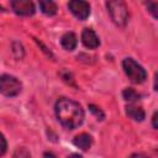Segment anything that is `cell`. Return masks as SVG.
Returning <instances> with one entry per match:
<instances>
[{
  "label": "cell",
  "instance_id": "7",
  "mask_svg": "<svg viewBox=\"0 0 158 158\" xmlns=\"http://www.w3.org/2000/svg\"><path fill=\"white\" fill-rule=\"evenodd\" d=\"M81 42L86 48L94 49L96 47H99L100 41L99 37L96 36V33L91 30V28H84L81 32Z\"/></svg>",
  "mask_w": 158,
  "mask_h": 158
},
{
  "label": "cell",
  "instance_id": "16",
  "mask_svg": "<svg viewBox=\"0 0 158 158\" xmlns=\"http://www.w3.org/2000/svg\"><path fill=\"white\" fill-rule=\"evenodd\" d=\"M5 152H6V139L4 136H1V152H0V154L4 156Z\"/></svg>",
  "mask_w": 158,
  "mask_h": 158
},
{
  "label": "cell",
  "instance_id": "14",
  "mask_svg": "<svg viewBox=\"0 0 158 158\" xmlns=\"http://www.w3.org/2000/svg\"><path fill=\"white\" fill-rule=\"evenodd\" d=\"M146 6H147L148 11L153 15V17L158 19V2L157 1H148V2H146Z\"/></svg>",
  "mask_w": 158,
  "mask_h": 158
},
{
  "label": "cell",
  "instance_id": "12",
  "mask_svg": "<svg viewBox=\"0 0 158 158\" xmlns=\"http://www.w3.org/2000/svg\"><path fill=\"white\" fill-rule=\"evenodd\" d=\"M122 96H123V99L127 100V101H137V100L139 99V94L136 93V91H135L133 89H131V88L125 89V90L122 91Z\"/></svg>",
  "mask_w": 158,
  "mask_h": 158
},
{
  "label": "cell",
  "instance_id": "1",
  "mask_svg": "<svg viewBox=\"0 0 158 158\" xmlns=\"http://www.w3.org/2000/svg\"><path fill=\"white\" fill-rule=\"evenodd\" d=\"M56 115L58 121L68 130L79 127L84 121V110L81 106L70 100L62 98L56 104Z\"/></svg>",
  "mask_w": 158,
  "mask_h": 158
},
{
  "label": "cell",
  "instance_id": "15",
  "mask_svg": "<svg viewBox=\"0 0 158 158\" xmlns=\"http://www.w3.org/2000/svg\"><path fill=\"white\" fill-rule=\"evenodd\" d=\"M89 110L96 116L98 120H102V118H104V114H102V111H101L98 106H95V105H89Z\"/></svg>",
  "mask_w": 158,
  "mask_h": 158
},
{
  "label": "cell",
  "instance_id": "20",
  "mask_svg": "<svg viewBox=\"0 0 158 158\" xmlns=\"http://www.w3.org/2000/svg\"><path fill=\"white\" fill-rule=\"evenodd\" d=\"M43 158H57V157H56L53 153H51V152H44Z\"/></svg>",
  "mask_w": 158,
  "mask_h": 158
},
{
  "label": "cell",
  "instance_id": "11",
  "mask_svg": "<svg viewBox=\"0 0 158 158\" xmlns=\"http://www.w3.org/2000/svg\"><path fill=\"white\" fill-rule=\"evenodd\" d=\"M40 7H41V11L48 16H52V15H56L58 7H57V4L54 1H49V0H42L40 1Z\"/></svg>",
  "mask_w": 158,
  "mask_h": 158
},
{
  "label": "cell",
  "instance_id": "4",
  "mask_svg": "<svg viewBox=\"0 0 158 158\" xmlns=\"http://www.w3.org/2000/svg\"><path fill=\"white\" fill-rule=\"evenodd\" d=\"M22 89V85L19 79L12 75L2 74L0 78V90L5 96H16Z\"/></svg>",
  "mask_w": 158,
  "mask_h": 158
},
{
  "label": "cell",
  "instance_id": "13",
  "mask_svg": "<svg viewBox=\"0 0 158 158\" xmlns=\"http://www.w3.org/2000/svg\"><path fill=\"white\" fill-rule=\"evenodd\" d=\"M11 48H12V53H14V56H15L16 59H21L23 57L25 51H23V47H22V44L20 42H17V41L12 42Z\"/></svg>",
  "mask_w": 158,
  "mask_h": 158
},
{
  "label": "cell",
  "instance_id": "18",
  "mask_svg": "<svg viewBox=\"0 0 158 158\" xmlns=\"http://www.w3.org/2000/svg\"><path fill=\"white\" fill-rule=\"evenodd\" d=\"M128 158H148V157L146 154H143V153H133Z\"/></svg>",
  "mask_w": 158,
  "mask_h": 158
},
{
  "label": "cell",
  "instance_id": "19",
  "mask_svg": "<svg viewBox=\"0 0 158 158\" xmlns=\"http://www.w3.org/2000/svg\"><path fill=\"white\" fill-rule=\"evenodd\" d=\"M154 90L158 91V72L154 74Z\"/></svg>",
  "mask_w": 158,
  "mask_h": 158
},
{
  "label": "cell",
  "instance_id": "21",
  "mask_svg": "<svg viewBox=\"0 0 158 158\" xmlns=\"http://www.w3.org/2000/svg\"><path fill=\"white\" fill-rule=\"evenodd\" d=\"M68 158H83V157H81V156H79V154H75V153H74V154H70Z\"/></svg>",
  "mask_w": 158,
  "mask_h": 158
},
{
  "label": "cell",
  "instance_id": "5",
  "mask_svg": "<svg viewBox=\"0 0 158 158\" xmlns=\"http://www.w3.org/2000/svg\"><path fill=\"white\" fill-rule=\"evenodd\" d=\"M68 7L72 11V14L79 20H85L90 14V5L86 1L72 0L68 2Z\"/></svg>",
  "mask_w": 158,
  "mask_h": 158
},
{
  "label": "cell",
  "instance_id": "8",
  "mask_svg": "<svg viewBox=\"0 0 158 158\" xmlns=\"http://www.w3.org/2000/svg\"><path fill=\"white\" fill-rule=\"evenodd\" d=\"M77 43H78V40L73 32H67L60 38V44L67 51H73L77 47Z\"/></svg>",
  "mask_w": 158,
  "mask_h": 158
},
{
  "label": "cell",
  "instance_id": "6",
  "mask_svg": "<svg viewBox=\"0 0 158 158\" xmlns=\"http://www.w3.org/2000/svg\"><path fill=\"white\" fill-rule=\"evenodd\" d=\"M11 7L15 14L20 16H31L35 14V5L30 0H14L11 1Z\"/></svg>",
  "mask_w": 158,
  "mask_h": 158
},
{
  "label": "cell",
  "instance_id": "9",
  "mask_svg": "<svg viewBox=\"0 0 158 158\" xmlns=\"http://www.w3.org/2000/svg\"><path fill=\"white\" fill-rule=\"evenodd\" d=\"M126 114L128 115V117H131L135 121H143L144 120V111L142 107L136 106V105H127L126 106Z\"/></svg>",
  "mask_w": 158,
  "mask_h": 158
},
{
  "label": "cell",
  "instance_id": "10",
  "mask_svg": "<svg viewBox=\"0 0 158 158\" xmlns=\"http://www.w3.org/2000/svg\"><path fill=\"white\" fill-rule=\"evenodd\" d=\"M73 143H74L77 147H79L80 149L88 151V149L90 148V146H91V137H90L88 133H80V135L75 136Z\"/></svg>",
  "mask_w": 158,
  "mask_h": 158
},
{
  "label": "cell",
  "instance_id": "17",
  "mask_svg": "<svg viewBox=\"0 0 158 158\" xmlns=\"http://www.w3.org/2000/svg\"><path fill=\"white\" fill-rule=\"evenodd\" d=\"M152 125H153L154 128L158 130V111L154 112V115H153V117H152Z\"/></svg>",
  "mask_w": 158,
  "mask_h": 158
},
{
  "label": "cell",
  "instance_id": "3",
  "mask_svg": "<svg viewBox=\"0 0 158 158\" xmlns=\"http://www.w3.org/2000/svg\"><path fill=\"white\" fill-rule=\"evenodd\" d=\"M122 68L128 77V79L136 84H141L146 80L147 73L143 69L142 65H139L135 59L132 58H125L122 62Z\"/></svg>",
  "mask_w": 158,
  "mask_h": 158
},
{
  "label": "cell",
  "instance_id": "2",
  "mask_svg": "<svg viewBox=\"0 0 158 158\" xmlns=\"http://www.w3.org/2000/svg\"><path fill=\"white\" fill-rule=\"evenodd\" d=\"M107 12L110 14L111 20L117 26H125L128 21V10L123 1L121 0H110L106 2Z\"/></svg>",
  "mask_w": 158,
  "mask_h": 158
}]
</instances>
